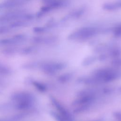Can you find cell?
Returning <instances> with one entry per match:
<instances>
[{
    "instance_id": "30bf717a",
    "label": "cell",
    "mask_w": 121,
    "mask_h": 121,
    "mask_svg": "<svg viewBox=\"0 0 121 121\" xmlns=\"http://www.w3.org/2000/svg\"><path fill=\"white\" fill-rule=\"evenodd\" d=\"M120 6H121V3H120Z\"/></svg>"
},
{
    "instance_id": "6da1fadb",
    "label": "cell",
    "mask_w": 121,
    "mask_h": 121,
    "mask_svg": "<svg viewBox=\"0 0 121 121\" xmlns=\"http://www.w3.org/2000/svg\"><path fill=\"white\" fill-rule=\"evenodd\" d=\"M11 99L13 106L19 110L27 111L32 108L34 103V97L30 93L19 91L13 94Z\"/></svg>"
},
{
    "instance_id": "8992f818",
    "label": "cell",
    "mask_w": 121,
    "mask_h": 121,
    "mask_svg": "<svg viewBox=\"0 0 121 121\" xmlns=\"http://www.w3.org/2000/svg\"><path fill=\"white\" fill-rule=\"evenodd\" d=\"M113 33L116 36H121V25H119L114 28L113 29Z\"/></svg>"
},
{
    "instance_id": "277c9868",
    "label": "cell",
    "mask_w": 121,
    "mask_h": 121,
    "mask_svg": "<svg viewBox=\"0 0 121 121\" xmlns=\"http://www.w3.org/2000/svg\"><path fill=\"white\" fill-rule=\"evenodd\" d=\"M11 72V69L8 66L0 63V75H8Z\"/></svg>"
},
{
    "instance_id": "5b68a950",
    "label": "cell",
    "mask_w": 121,
    "mask_h": 121,
    "mask_svg": "<svg viewBox=\"0 0 121 121\" xmlns=\"http://www.w3.org/2000/svg\"><path fill=\"white\" fill-rule=\"evenodd\" d=\"M84 12V9H81L77 10V11H75L70 14L69 16L70 17H73L74 18H78L79 17H80Z\"/></svg>"
},
{
    "instance_id": "ba28073f",
    "label": "cell",
    "mask_w": 121,
    "mask_h": 121,
    "mask_svg": "<svg viewBox=\"0 0 121 121\" xmlns=\"http://www.w3.org/2000/svg\"><path fill=\"white\" fill-rule=\"evenodd\" d=\"M46 31V28L45 27H36L34 28V31L37 33H41L44 32Z\"/></svg>"
},
{
    "instance_id": "9c48e42d",
    "label": "cell",
    "mask_w": 121,
    "mask_h": 121,
    "mask_svg": "<svg viewBox=\"0 0 121 121\" xmlns=\"http://www.w3.org/2000/svg\"><path fill=\"white\" fill-rule=\"evenodd\" d=\"M9 31V29L5 26L1 27H0V34H5L7 33Z\"/></svg>"
},
{
    "instance_id": "52a82bcc",
    "label": "cell",
    "mask_w": 121,
    "mask_h": 121,
    "mask_svg": "<svg viewBox=\"0 0 121 121\" xmlns=\"http://www.w3.org/2000/svg\"><path fill=\"white\" fill-rule=\"evenodd\" d=\"M25 25V23L22 21H17L11 24V27H20L21 26H24Z\"/></svg>"
},
{
    "instance_id": "7a4b0ae2",
    "label": "cell",
    "mask_w": 121,
    "mask_h": 121,
    "mask_svg": "<svg viewBox=\"0 0 121 121\" xmlns=\"http://www.w3.org/2000/svg\"><path fill=\"white\" fill-rule=\"evenodd\" d=\"M97 30L93 27H85L80 28L79 29L71 34L69 38L70 39H75L77 38H87L95 35Z\"/></svg>"
},
{
    "instance_id": "3957f363",
    "label": "cell",
    "mask_w": 121,
    "mask_h": 121,
    "mask_svg": "<svg viewBox=\"0 0 121 121\" xmlns=\"http://www.w3.org/2000/svg\"><path fill=\"white\" fill-rule=\"evenodd\" d=\"M120 6L119 3H104L103 5V9L106 10L112 11L118 9Z\"/></svg>"
}]
</instances>
